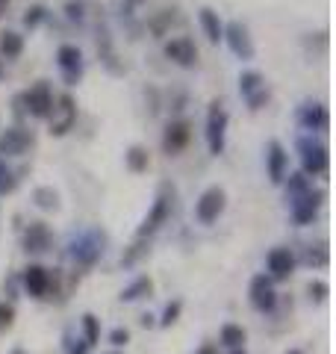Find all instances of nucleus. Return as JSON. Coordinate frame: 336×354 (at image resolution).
I'll return each mask as SVG.
<instances>
[{"instance_id": "obj_1", "label": "nucleus", "mask_w": 336, "mask_h": 354, "mask_svg": "<svg viewBox=\"0 0 336 354\" xmlns=\"http://www.w3.org/2000/svg\"><path fill=\"white\" fill-rule=\"evenodd\" d=\"M224 136H227V113L224 106L216 101L209 106V115H207V145H209V153H218L224 151Z\"/></svg>"}, {"instance_id": "obj_2", "label": "nucleus", "mask_w": 336, "mask_h": 354, "mask_svg": "<svg viewBox=\"0 0 336 354\" xmlns=\"http://www.w3.org/2000/svg\"><path fill=\"white\" fill-rule=\"evenodd\" d=\"M298 151H301V165H304V174H324L328 171V148L316 145L310 139H298Z\"/></svg>"}, {"instance_id": "obj_3", "label": "nucleus", "mask_w": 336, "mask_h": 354, "mask_svg": "<svg viewBox=\"0 0 336 354\" xmlns=\"http://www.w3.org/2000/svg\"><path fill=\"white\" fill-rule=\"evenodd\" d=\"M24 104H27V113H32L36 118H50L53 113V92L48 83H36L32 88L24 92Z\"/></svg>"}, {"instance_id": "obj_4", "label": "nucleus", "mask_w": 336, "mask_h": 354, "mask_svg": "<svg viewBox=\"0 0 336 354\" xmlns=\"http://www.w3.org/2000/svg\"><path fill=\"white\" fill-rule=\"evenodd\" d=\"M239 92L251 109H260L268 101V86L263 80V74H256V71H245L239 77Z\"/></svg>"}, {"instance_id": "obj_5", "label": "nucleus", "mask_w": 336, "mask_h": 354, "mask_svg": "<svg viewBox=\"0 0 336 354\" xmlns=\"http://www.w3.org/2000/svg\"><path fill=\"white\" fill-rule=\"evenodd\" d=\"M56 62H59V71H62V77H65V83L68 86H74L83 77V57H80V50H77L74 44H62L59 53H56Z\"/></svg>"}, {"instance_id": "obj_6", "label": "nucleus", "mask_w": 336, "mask_h": 354, "mask_svg": "<svg viewBox=\"0 0 336 354\" xmlns=\"http://www.w3.org/2000/svg\"><path fill=\"white\" fill-rule=\"evenodd\" d=\"M224 201H227V195H224L221 186H212V189H207L204 195H200V201H198V221L212 225V221L221 216Z\"/></svg>"}, {"instance_id": "obj_7", "label": "nucleus", "mask_w": 336, "mask_h": 354, "mask_svg": "<svg viewBox=\"0 0 336 354\" xmlns=\"http://www.w3.org/2000/svg\"><path fill=\"white\" fill-rule=\"evenodd\" d=\"M224 39H227L230 50L236 53L239 59H254V41L248 36V30H245V24H239V21L227 24L224 27Z\"/></svg>"}, {"instance_id": "obj_8", "label": "nucleus", "mask_w": 336, "mask_h": 354, "mask_svg": "<svg viewBox=\"0 0 336 354\" xmlns=\"http://www.w3.org/2000/svg\"><path fill=\"white\" fill-rule=\"evenodd\" d=\"M165 57H171L177 65H183V68H192V65L198 62V48H195V41L192 39H171L165 44Z\"/></svg>"}, {"instance_id": "obj_9", "label": "nucleus", "mask_w": 336, "mask_h": 354, "mask_svg": "<svg viewBox=\"0 0 336 354\" xmlns=\"http://www.w3.org/2000/svg\"><path fill=\"white\" fill-rule=\"evenodd\" d=\"M268 177H272V183H283L286 177V165H289V153L283 151V145L280 142H268Z\"/></svg>"}, {"instance_id": "obj_10", "label": "nucleus", "mask_w": 336, "mask_h": 354, "mask_svg": "<svg viewBox=\"0 0 336 354\" xmlns=\"http://www.w3.org/2000/svg\"><path fill=\"white\" fill-rule=\"evenodd\" d=\"M251 304L256 310H272L274 307V286H272V278L265 274H256L251 281Z\"/></svg>"}, {"instance_id": "obj_11", "label": "nucleus", "mask_w": 336, "mask_h": 354, "mask_svg": "<svg viewBox=\"0 0 336 354\" xmlns=\"http://www.w3.org/2000/svg\"><path fill=\"white\" fill-rule=\"evenodd\" d=\"M53 113H59V118H53L50 133H53V136H62V133H68V127L74 124V118H77V106L71 101V95H62L59 97V106H53Z\"/></svg>"}, {"instance_id": "obj_12", "label": "nucleus", "mask_w": 336, "mask_h": 354, "mask_svg": "<svg viewBox=\"0 0 336 354\" xmlns=\"http://www.w3.org/2000/svg\"><path fill=\"white\" fill-rule=\"evenodd\" d=\"M319 201H321V195L319 192H304V195H298L292 198V216L298 225H307V221H312V216H316V209H319Z\"/></svg>"}, {"instance_id": "obj_13", "label": "nucleus", "mask_w": 336, "mask_h": 354, "mask_svg": "<svg viewBox=\"0 0 336 354\" xmlns=\"http://www.w3.org/2000/svg\"><path fill=\"white\" fill-rule=\"evenodd\" d=\"M298 121L307 130H328V124H330L328 109H324L321 104H304V106L298 109Z\"/></svg>"}, {"instance_id": "obj_14", "label": "nucleus", "mask_w": 336, "mask_h": 354, "mask_svg": "<svg viewBox=\"0 0 336 354\" xmlns=\"http://www.w3.org/2000/svg\"><path fill=\"white\" fill-rule=\"evenodd\" d=\"M292 269H295V257L289 254V248H274L268 254V272H272V278L283 281L292 274Z\"/></svg>"}, {"instance_id": "obj_15", "label": "nucleus", "mask_w": 336, "mask_h": 354, "mask_svg": "<svg viewBox=\"0 0 336 354\" xmlns=\"http://www.w3.org/2000/svg\"><path fill=\"white\" fill-rule=\"evenodd\" d=\"M189 124L186 121H174V124H168V130H165V139H162V148H165V153H177V151H183L186 145H189Z\"/></svg>"}, {"instance_id": "obj_16", "label": "nucleus", "mask_w": 336, "mask_h": 354, "mask_svg": "<svg viewBox=\"0 0 336 354\" xmlns=\"http://www.w3.org/2000/svg\"><path fill=\"white\" fill-rule=\"evenodd\" d=\"M30 133L27 130H21V127H12V130H6L3 136H0V151L3 153H24L27 151V145H30Z\"/></svg>"}, {"instance_id": "obj_17", "label": "nucleus", "mask_w": 336, "mask_h": 354, "mask_svg": "<svg viewBox=\"0 0 336 354\" xmlns=\"http://www.w3.org/2000/svg\"><path fill=\"white\" fill-rule=\"evenodd\" d=\"M24 286L30 290V295L41 298L44 292H48V286H50V274H48V269H41V266H30V269L24 272Z\"/></svg>"}, {"instance_id": "obj_18", "label": "nucleus", "mask_w": 336, "mask_h": 354, "mask_svg": "<svg viewBox=\"0 0 336 354\" xmlns=\"http://www.w3.org/2000/svg\"><path fill=\"white\" fill-rule=\"evenodd\" d=\"M168 207H171L168 195H160V198H156V204H153V209H151V216L144 218V225L139 227V236H148V234H153V230L162 225L165 216H168Z\"/></svg>"}, {"instance_id": "obj_19", "label": "nucleus", "mask_w": 336, "mask_h": 354, "mask_svg": "<svg viewBox=\"0 0 336 354\" xmlns=\"http://www.w3.org/2000/svg\"><path fill=\"white\" fill-rule=\"evenodd\" d=\"M200 27H204L207 39L212 44H218L224 39V24L218 21V12H212V9H200Z\"/></svg>"}, {"instance_id": "obj_20", "label": "nucleus", "mask_w": 336, "mask_h": 354, "mask_svg": "<svg viewBox=\"0 0 336 354\" xmlns=\"http://www.w3.org/2000/svg\"><path fill=\"white\" fill-rule=\"evenodd\" d=\"M21 50H24V39L18 36V32H3L0 36V53H3L6 59H15V57H21Z\"/></svg>"}, {"instance_id": "obj_21", "label": "nucleus", "mask_w": 336, "mask_h": 354, "mask_svg": "<svg viewBox=\"0 0 336 354\" xmlns=\"http://www.w3.org/2000/svg\"><path fill=\"white\" fill-rule=\"evenodd\" d=\"M27 248L30 251H44L48 248V242H50V234H48V227L44 225H32L30 230H27Z\"/></svg>"}, {"instance_id": "obj_22", "label": "nucleus", "mask_w": 336, "mask_h": 354, "mask_svg": "<svg viewBox=\"0 0 336 354\" xmlns=\"http://www.w3.org/2000/svg\"><path fill=\"white\" fill-rule=\"evenodd\" d=\"M127 165H130V171H144L148 169V151L142 145H133L127 151Z\"/></svg>"}, {"instance_id": "obj_23", "label": "nucleus", "mask_w": 336, "mask_h": 354, "mask_svg": "<svg viewBox=\"0 0 336 354\" xmlns=\"http://www.w3.org/2000/svg\"><path fill=\"white\" fill-rule=\"evenodd\" d=\"M153 290V283L148 281V278H139L136 283H130L124 292H121V298H124V301H136V298H142V295H148Z\"/></svg>"}, {"instance_id": "obj_24", "label": "nucleus", "mask_w": 336, "mask_h": 354, "mask_svg": "<svg viewBox=\"0 0 336 354\" xmlns=\"http://www.w3.org/2000/svg\"><path fill=\"white\" fill-rule=\"evenodd\" d=\"M221 342L224 346H230V348H236V346L245 342V330L239 325H224L221 328Z\"/></svg>"}, {"instance_id": "obj_25", "label": "nucleus", "mask_w": 336, "mask_h": 354, "mask_svg": "<svg viewBox=\"0 0 336 354\" xmlns=\"http://www.w3.org/2000/svg\"><path fill=\"white\" fill-rule=\"evenodd\" d=\"M310 192V183H307V177L304 174H289V183H286V195H289V201L298 195H304Z\"/></svg>"}, {"instance_id": "obj_26", "label": "nucleus", "mask_w": 336, "mask_h": 354, "mask_svg": "<svg viewBox=\"0 0 336 354\" xmlns=\"http://www.w3.org/2000/svg\"><path fill=\"white\" fill-rule=\"evenodd\" d=\"M83 328H86V346H95L97 337H100V328H97V319L92 313L83 316Z\"/></svg>"}, {"instance_id": "obj_27", "label": "nucleus", "mask_w": 336, "mask_h": 354, "mask_svg": "<svg viewBox=\"0 0 336 354\" xmlns=\"http://www.w3.org/2000/svg\"><path fill=\"white\" fill-rule=\"evenodd\" d=\"M12 189H15V177H12V171L6 169V162L0 160V195L12 192Z\"/></svg>"}, {"instance_id": "obj_28", "label": "nucleus", "mask_w": 336, "mask_h": 354, "mask_svg": "<svg viewBox=\"0 0 336 354\" xmlns=\"http://www.w3.org/2000/svg\"><path fill=\"white\" fill-rule=\"evenodd\" d=\"M56 201H59V198H56V192H53V189H44V186H41V189H36V204H39V207L53 209V207H56Z\"/></svg>"}, {"instance_id": "obj_29", "label": "nucleus", "mask_w": 336, "mask_h": 354, "mask_svg": "<svg viewBox=\"0 0 336 354\" xmlns=\"http://www.w3.org/2000/svg\"><path fill=\"white\" fill-rule=\"evenodd\" d=\"M177 313H180V301L168 304V307H165V313H162V325H171L174 319H177Z\"/></svg>"}, {"instance_id": "obj_30", "label": "nucleus", "mask_w": 336, "mask_h": 354, "mask_svg": "<svg viewBox=\"0 0 336 354\" xmlns=\"http://www.w3.org/2000/svg\"><path fill=\"white\" fill-rule=\"evenodd\" d=\"M41 12H44V9H41V6H32V9H30V12H27V18H24V21H27V27H36V24H39V21H41Z\"/></svg>"}, {"instance_id": "obj_31", "label": "nucleus", "mask_w": 336, "mask_h": 354, "mask_svg": "<svg viewBox=\"0 0 336 354\" xmlns=\"http://www.w3.org/2000/svg\"><path fill=\"white\" fill-rule=\"evenodd\" d=\"M127 339H130V334H127V330H121V328H115V330H112V346H124Z\"/></svg>"}, {"instance_id": "obj_32", "label": "nucleus", "mask_w": 336, "mask_h": 354, "mask_svg": "<svg viewBox=\"0 0 336 354\" xmlns=\"http://www.w3.org/2000/svg\"><path fill=\"white\" fill-rule=\"evenodd\" d=\"M15 115L21 118V115H27V104H24V95H18L15 97Z\"/></svg>"}, {"instance_id": "obj_33", "label": "nucleus", "mask_w": 336, "mask_h": 354, "mask_svg": "<svg viewBox=\"0 0 336 354\" xmlns=\"http://www.w3.org/2000/svg\"><path fill=\"white\" fill-rule=\"evenodd\" d=\"M310 292H312V295H316L319 301H321V298L328 295V286H324V283H312V286H310Z\"/></svg>"}, {"instance_id": "obj_34", "label": "nucleus", "mask_w": 336, "mask_h": 354, "mask_svg": "<svg viewBox=\"0 0 336 354\" xmlns=\"http://www.w3.org/2000/svg\"><path fill=\"white\" fill-rule=\"evenodd\" d=\"M9 322H12V310L0 304V325H9Z\"/></svg>"}, {"instance_id": "obj_35", "label": "nucleus", "mask_w": 336, "mask_h": 354, "mask_svg": "<svg viewBox=\"0 0 336 354\" xmlns=\"http://www.w3.org/2000/svg\"><path fill=\"white\" fill-rule=\"evenodd\" d=\"M6 3H9V0H0V18L6 15Z\"/></svg>"}, {"instance_id": "obj_36", "label": "nucleus", "mask_w": 336, "mask_h": 354, "mask_svg": "<svg viewBox=\"0 0 336 354\" xmlns=\"http://www.w3.org/2000/svg\"><path fill=\"white\" fill-rule=\"evenodd\" d=\"M200 354H216V351H212V348H204V351H200Z\"/></svg>"}, {"instance_id": "obj_37", "label": "nucleus", "mask_w": 336, "mask_h": 354, "mask_svg": "<svg viewBox=\"0 0 336 354\" xmlns=\"http://www.w3.org/2000/svg\"><path fill=\"white\" fill-rule=\"evenodd\" d=\"M289 354H301V351H289Z\"/></svg>"}, {"instance_id": "obj_38", "label": "nucleus", "mask_w": 336, "mask_h": 354, "mask_svg": "<svg viewBox=\"0 0 336 354\" xmlns=\"http://www.w3.org/2000/svg\"><path fill=\"white\" fill-rule=\"evenodd\" d=\"M233 354H239V351H233Z\"/></svg>"}, {"instance_id": "obj_39", "label": "nucleus", "mask_w": 336, "mask_h": 354, "mask_svg": "<svg viewBox=\"0 0 336 354\" xmlns=\"http://www.w3.org/2000/svg\"><path fill=\"white\" fill-rule=\"evenodd\" d=\"M112 354H115V351H112Z\"/></svg>"}]
</instances>
